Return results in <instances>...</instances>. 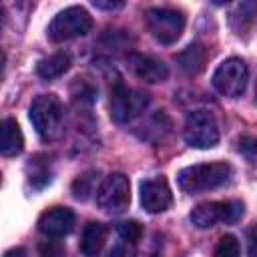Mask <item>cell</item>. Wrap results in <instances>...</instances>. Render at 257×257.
I'll return each mask as SVG.
<instances>
[{"mask_svg": "<svg viewBox=\"0 0 257 257\" xmlns=\"http://www.w3.org/2000/svg\"><path fill=\"white\" fill-rule=\"evenodd\" d=\"M233 175V169L225 161H213V163H201V165H191L179 171L177 183L181 191L187 195H199L205 191H213L229 183Z\"/></svg>", "mask_w": 257, "mask_h": 257, "instance_id": "cell-1", "label": "cell"}, {"mask_svg": "<svg viewBox=\"0 0 257 257\" xmlns=\"http://www.w3.org/2000/svg\"><path fill=\"white\" fill-rule=\"evenodd\" d=\"M30 122L34 126V131L38 133V137L46 143L56 141L62 137L64 128V112H62V104L54 94H40L32 100L30 110H28Z\"/></svg>", "mask_w": 257, "mask_h": 257, "instance_id": "cell-2", "label": "cell"}, {"mask_svg": "<svg viewBox=\"0 0 257 257\" xmlns=\"http://www.w3.org/2000/svg\"><path fill=\"white\" fill-rule=\"evenodd\" d=\"M92 28V18L82 6H68L60 10L48 24V38L52 42H64L88 34Z\"/></svg>", "mask_w": 257, "mask_h": 257, "instance_id": "cell-3", "label": "cell"}, {"mask_svg": "<svg viewBox=\"0 0 257 257\" xmlns=\"http://www.w3.org/2000/svg\"><path fill=\"white\" fill-rule=\"evenodd\" d=\"M245 205L241 201H207V203H199L189 219L197 229H211L217 223H237L243 217Z\"/></svg>", "mask_w": 257, "mask_h": 257, "instance_id": "cell-4", "label": "cell"}, {"mask_svg": "<svg viewBox=\"0 0 257 257\" xmlns=\"http://www.w3.org/2000/svg\"><path fill=\"white\" fill-rule=\"evenodd\" d=\"M145 22L153 38L159 40L161 44L177 42L185 30V14L175 8H161V6L149 8L145 12Z\"/></svg>", "mask_w": 257, "mask_h": 257, "instance_id": "cell-5", "label": "cell"}, {"mask_svg": "<svg viewBox=\"0 0 257 257\" xmlns=\"http://www.w3.org/2000/svg\"><path fill=\"white\" fill-rule=\"evenodd\" d=\"M183 137H185V143L195 149L215 147L219 143V126H217L215 114L205 108L191 110L185 118Z\"/></svg>", "mask_w": 257, "mask_h": 257, "instance_id": "cell-6", "label": "cell"}, {"mask_svg": "<svg viewBox=\"0 0 257 257\" xmlns=\"http://www.w3.org/2000/svg\"><path fill=\"white\" fill-rule=\"evenodd\" d=\"M247 80H249L247 64L235 56L223 60L217 66V70L213 72L215 90L223 96H229V98H239L247 88Z\"/></svg>", "mask_w": 257, "mask_h": 257, "instance_id": "cell-7", "label": "cell"}, {"mask_svg": "<svg viewBox=\"0 0 257 257\" xmlns=\"http://www.w3.org/2000/svg\"><path fill=\"white\" fill-rule=\"evenodd\" d=\"M151 102V96L145 90L137 88H126V86H116L110 96V116L112 120L126 124L139 118Z\"/></svg>", "mask_w": 257, "mask_h": 257, "instance_id": "cell-8", "label": "cell"}, {"mask_svg": "<svg viewBox=\"0 0 257 257\" xmlns=\"http://www.w3.org/2000/svg\"><path fill=\"white\" fill-rule=\"evenodd\" d=\"M131 203V183L122 173L108 175L96 189V205L106 213H120Z\"/></svg>", "mask_w": 257, "mask_h": 257, "instance_id": "cell-9", "label": "cell"}, {"mask_svg": "<svg viewBox=\"0 0 257 257\" xmlns=\"http://www.w3.org/2000/svg\"><path fill=\"white\" fill-rule=\"evenodd\" d=\"M173 193L163 175L149 177L141 181V205L149 213H163L171 207Z\"/></svg>", "mask_w": 257, "mask_h": 257, "instance_id": "cell-10", "label": "cell"}, {"mask_svg": "<svg viewBox=\"0 0 257 257\" xmlns=\"http://www.w3.org/2000/svg\"><path fill=\"white\" fill-rule=\"evenodd\" d=\"M126 68L139 80H145V82H151V84L165 82L167 76H169V68H167L165 62H161V60H157L153 56L141 54V52H128V56H126Z\"/></svg>", "mask_w": 257, "mask_h": 257, "instance_id": "cell-11", "label": "cell"}, {"mask_svg": "<svg viewBox=\"0 0 257 257\" xmlns=\"http://www.w3.org/2000/svg\"><path fill=\"white\" fill-rule=\"evenodd\" d=\"M74 221L76 217L68 207H52L40 215L38 231L50 239H60L72 231Z\"/></svg>", "mask_w": 257, "mask_h": 257, "instance_id": "cell-12", "label": "cell"}, {"mask_svg": "<svg viewBox=\"0 0 257 257\" xmlns=\"http://www.w3.org/2000/svg\"><path fill=\"white\" fill-rule=\"evenodd\" d=\"M106 235H108V229L106 225L98 223V221H90L84 229H82V235H80V251L86 255V257H98L104 243H106Z\"/></svg>", "mask_w": 257, "mask_h": 257, "instance_id": "cell-13", "label": "cell"}, {"mask_svg": "<svg viewBox=\"0 0 257 257\" xmlns=\"http://www.w3.org/2000/svg\"><path fill=\"white\" fill-rule=\"evenodd\" d=\"M24 149V137L18 126V122L12 116H6L2 120V137H0V153L2 157H14L22 153Z\"/></svg>", "mask_w": 257, "mask_h": 257, "instance_id": "cell-14", "label": "cell"}, {"mask_svg": "<svg viewBox=\"0 0 257 257\" xmlns=\"http://www.w3.org/2000/svg\"><path fill=\"white\" fill-rule=\"evenodd\" d=\"M205 62H207V48L199 42H193L189 44L183 52L177 54V64L179 68L189 74V76H195L199 74L203 68H205Z\"/></svg>", "mask_w": 257, "mask_h": 257, "instance_id": "cell-15", "label": "cell"}, {"mask_svg": "<svg viewBox=\"0 0 257 257\" xmlns=\"http://www.w3.org/2000/svg\"><path fill=\"white\" fill-rule=\"evenodd\" d=\"M68 68H70V56H68L66 52L50 54V56L38 60V64H36V72H38V76L44 78V80L58 78V76H62Z\"/></svg>", "mask_w": 257, "mask_h": 257, "instance_id": "cell-16", "label": "cell"}, {"mask_svg": "<svg viewBox=\"0 0 257 257\" xmlns=\"http://www.w3.org/2000/svg\"><path fill=\"white\" fill-rule=\"evenodd\" d=\"M26 171H28V181L34 189H42L52 181L50 159L46 155H34L26 165Z\"/></svg>", "mask_w": 257, "mask_h": 257, "instance_id": "cell-17", "label": "cell"}, {"mask_svg": "<svg viewBox=\"0 0 257 257\" xmlns=\"http://www.w3.org/2000/svg\"><path fill=\"white\" fill-rule=\"evenodd\" d=\"M94 175H96L94 171H88V173H82V175H78L74 179V183H72V195H74V199L86 201L90 197V193L94 191Z\"/></svg>", "mask_w": 257, "mask_h": 257, "instance_id": "cell-18", "label": "cell"}, {"mask_svg": "<svg viewBox=\"0 0 257 257\" xmlns=\"http://www.w3.org/2000/svg\"><path fill=\"white\" fill-rule=\"evenodd\" d=\"M70 92L74 96L76 102H86V104H92L96 100V88L86 80V78H76L74 84L70 86Z\"/></svg>", "mask_w": 257, "mask_h": 257, "instance_id": "cell-19", "label": "cell"}, {"mask_svg": "<svg viewBox=\"0 0 257 257\" xmlns=\"http://www.w3.org/2000/svg\"><path fill=\"white\" fill-rule=\"evenodd\" d=\"M213 257H241V247L235 235H223L215 247Z\"/></svg>", "mask_w": 257, "mask_h": 257, "instance_id": "cell-20", "label": "cell"}, {"mask_svg": "<svg viewBox=\"0 0 257 257\" xmlns=\"http://www.w3.org/2000/svg\"><path fill=\"white\" fill-rule=\"evenodd\" d=\"M116 231H118V237L131 245H137V241L143 237V227L139 221H122L118 223Z\"/></svg>", "mask_w": 257, "mask_h": 257, "instance_id": "cell-21", "label": "cell"}, {"mask_svg": "<svg viewBox=\"0 0 257 257\" xmlns=\"http://www.w3.org/2000/svg\"><path fill=\"white\" fill-rule=\"evenodd\" d=\"M38 251H40V257H62L64 247L60 245V241L48 237V241H42L40 243Z\"/></svg>", "mask_w": 257, "mask_h": 257, "instance_id": "cell-22", "label": "cell"}, {"mask_svg": "<svg viewBox=\"0 0 257 257\" xmlns=\"http://www.w3.org/2000/svg\"><path fill=\"white\" fill-rule=\"evenodd\" d=\"M247 253L249 257H257V225L247 229Z\"/></svg>", "mask_w": 257, "mask_h": 257, "instance_id": "cell-23", "label": "cell"}, {"mask_svg": "<svg viewBox=\"0 0 257 257\" xmlns=\"http://www.w3.org/2000/svg\"><path fill=\"white\" fill-rule=\"evenodd\" d=\"M108 257H137V253H135V249H133L131 243H124V245H116L110 251Z\"/></svg>", "mask_w": 257, "mask_h": 257, "instance_id": "cell-24", "label": "cell"}, {"mask_svg": "<svg viewBox=\"0 0 257 257\" xmlns=\"http://www.w3.org/2000/svg\"><path fill=\"white\" fill-rule=\"evenodd\" d=\"M92 4H94L96 8H100V10H118V8L124 6L122 2H104V0H94Z\"/></svg>", "mask_w": 257, "mask_h": 257, "instance_id": "cell-25", "label": "cell"}, {"mask_svg": "<svg viewBox=\"0 0 257 257\" xmlns=\"http://www.w3.org/2000/svg\"><path fill=\"white\" fill-rule=\"evenodd\" d=\"M26 253H24V249H12V251H8L4 257H24Z\"/></svg>", "mask_w": 257, "mask_h": 257, "instance_id": "cell-26", "label": "cell"}, {"mask_svg": "<svg viewBox=\"0 0 257 257\" xmlns=\"http://www.w3.org/2000/svg\"><path fill=\"white\" fill-rule=\"evenodd\" d=\"M255 96H257V84H255Z\"/></svg>", "mask_w": 257, "mask_h": 257, "instance_id": "cell-27", "label": "cell"}, {"mask_svg": "<svg viewBox=\"0 0 257 257\" xmlns=\"http://www.w3.org/2000/svg\"><path fill=\"white\" fill-rule=\"evenodd\" d=\"M255 151H257V143H255Z\"/></svg>", "mask_w": 257, "mask_h": 257, "instance_id": "cell-28", "label": "cell"}]
</instances>
